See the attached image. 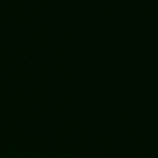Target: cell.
<instances>
[]
</instances>
